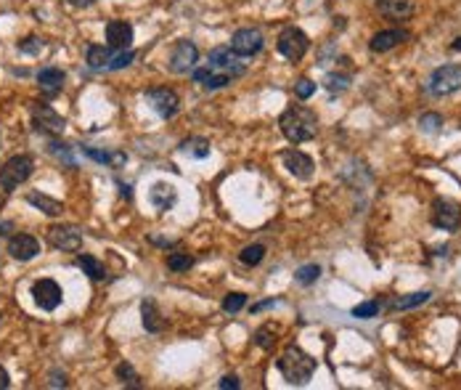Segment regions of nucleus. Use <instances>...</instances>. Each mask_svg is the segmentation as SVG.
I'll use <instances>...</instances> for the list:
<instances>
[{
  "label": "nucleus",
  "instance_id": "6ab92c4d",
  "mask_svg": "<svg viewBox=\"0 0 461 390\" xmlns=\"http://www.w3.org/2000/svg\"><path fill=\"white\" fill-rule=\"evenodd\" d=\"M64 72H61L59 66H45L40 69V75H38V85H40V90L45 96H56L61 88H64Z\"/></svg>",
  "mask_w": 461,
  "mask_h": 390
},
{
  "label": "nucleus",
  "instance_id": "bb28decb",
  "mask_svg": "<svg viewBox=\"0 0 461 390\" xmlns=\"http://www.w3.org/2000/svg\"><path fill=\"white\" fill-rule=\"evenodd\" d=\"M183 151H188L191 157H197V160H204V157H210V141H204V138H188V141H183L181 144Z\"/></svg>",
  "mask_w": 461,
  "mask_h": 390
},
{
  "label": "nucleus",
  "instance_id": "58836bf2",
  "mask_svg": "<svg viewBox=\"0 0 461 390\" xmlns=\"http://www.w3.org/2000/svg\"><path fill=\"white\" fill-rule=\"evenodd\" d=\"M85 154L90 157V160H96V162H101V164H112V160H114V154H109V151H101V149H85Z\"/></svg>",
  "mask_w": 461,
  "mask_h": 390
},
{
  "label": "nucleus",
  "instance_id": "37998d69",
  "mask_svg": "<svg viewBox=\"0 0 461 390\" xmlns=\"http://www.w3.org/2000/svg\"><path fill=\"white\" fill-rule=\"evenodd\" d=\"M8 385H11V377H8V371L0 367V390H5Z\"/></svg>",
  "mask_w": 461,
  "mask_h": 390
},
{
  "label": "nucleus",
  "instance_id": "f03ea898",
  "mask_svg": "<svg viewBox=\"0 0 461 390\" xmlns=\"http://www.w3.org/2000/svg\"><path fill=\"white\" fill-rule=\"evenodd\" d=\"M279 371L286 377V382H292V385H305L313 374H316V367H319V361L310 356V353H305L302 348H286L281 353L279 358Z\"/></svg>",
  "mask_w": 461,
  "mask_h": 390
},
{
  "label": "nucleus",
  "instance_id": "c756f323",
  "mask_svg": "<svg viewBox=\"0 0 461 390\" xmlns=\"http://www.w3.org/2000/svg\"><path fill=\"white\" fill-rule=\"evenodd\" d=\"M319 276H321V266H316V263H308V266L297 268V273H295V279L300 282V284H313V282H319Z\"/></svg>",
  "mask_w": 461,
  "mask_h": 390
},
{
  "label": "nucleus",
  "instance_id": "c85d7f7f",
  "mask_svg": "<svg viewBox=\"0 0 461 390\" xmlns=\"http://www.w3.org/2000/svg\"><path fill=\"white\" fill-rule=\"evenodd\" d=\"M262 258H265V247L262 245H249L239 252V260L244 266H258Z\"/></svg>",
  "mask_w": 461,
  "mask_h": 390
},
{
  "label": "nucleus",
  "instance_id": "0eeeda50",
  "mask_svg": "<svg viewBox=\"0 0 461 390\" xmlns=\"http://www.w3.org/2000/svg\"><path fill=\"white\" fill-rule=\"evenodd\" d=\"M276 48H279L281 56H286L289 62H300L302 56L308 53V48H310V40H308V35L302 32L300 27H286L279 35Z\"/></svg>",
  "mask_w": 461,
  "mask_h": 390
},
{
  "label": "nucleus",
  "instance_id": "473e14b6",
  "mask_svg": "<svg viewBox=\"0 0 461 390\" xmlns=\"http://www.w3.org/2000/svg\"><path fill=\"white\" fill-rule=\"evenodd\" d=\"M191 266H194V258H191V255H183V252L167 255V268H170V271H188Z\"/></svg>",
  "mask_w": 461,
  "mask_h": 390
},
{
  "label": "nucleus",
  "instance_id": "72a5a7b5",
  "mask_svg": "<svg viewBox=\"0 0 461 390\" xmlns=\"http://www.w3.org/2000/svg\"><path fill=\"white\" fill-rule=\"evenodd\" d=\"M247 306V295L244 292H231V295H225V300H223V310L225 313H236Z\"/></svg>",
  "mask_w": 461,
  "mask_h": 390
},
{
  "label": "nucleus",
  "instance_id": "9b49d317",
  "mask_svg": "<svg viewBox=\"0 0 461 390\" xmlns=\"http://www.w3.org/2000/svg\"><path fill=\"white\" fill-rule=\"evenodd\" d=\"M231 48H234V53H239L241 59L255 56L262 48V32L255 29V27H241V29L234 32V38H231Z\"/></svg>",
  "mask_w": 461,
  "mask_h": 390
},
{
  "label": "nucleus",
  "instance_id": "39448f33",
  "mask_svg": "<svg viewBox=\"0 0 461 390\" xmlns=\"http://www.w3.org/2000/svg\"><path fill=\"white\" fill-rule=\"evenodd\" d=\"M210 66L218 69V72H223V75H228L231 80H236V77H241V75L247 72V64L241 62L239 53H234L231 45H218V48H212V51H210Z\"/></svg>",
  "mask_w": 461,
  "mask_h": 390
},
{
  "label": "nucleus",
  "instance_id": "393cba45",
  "mask_svg": "<svg viewBox=\"0 0 461 390\" xmlns=\"http://www.w3.org/2000/svg\"><path fill=\"white\" fill-rule=\"evenodd\" d=\"M75 263H77V266L82 268V273H88L93 282L106 279V268H103V263H101L99 258H93V255H77Z\"/></svg>",
  "mask_w": 461,
  "mask_h": 390
},
{
  "label": "nucleus",
  "instance_id": "4468645a",
  "mask_svg": "<svg viewBox=\"0 0 461 390\" xmlns=\"http://www.w3.org/2000/svg\"><path fill=\"white\" fill-rule=\"evenodd\" d=\"M281 160H284V167H286L295 178H300V181L313 178L316 164H313V160H310L308 154H302V151H297V149H286V151L281 154Z\"/></svg>",
  "mask_w": 461,
  "mask_h": 390
},
{
  "label": "nucleus",
  "instance_id": "a878e982",
  "mask_svg": "<svg viewBox=\"0 0 461 390\" xmlns=\"http://www.w3.org/2000/svg\"><path fill=\"white\" fill-rule=\"evenodd\" d=\"M112 51L109 48H103V45H90L88 48V56H85V62L90 69H109V62H112Z\"/></svg>",
  "mask_w": 461,
  "mask_h": 390
},
{
  "label": "nucleus",
  "instance_id": "2eb2a0df",
  "mask_svg": "<svg viewBox=\"0 0 461 390\" xmlns=\"http://www.w3.org/2000/svg\"><path fill=\"white\" fill-rule=\"evenodd\" d=\"M40 252V242L29 234H16L8 239V255L16 260H32Z\"/></svg>",
  "mask_w": 461,
  "mask_h": 390
},
{
  "label": "nucleus",
  "instance_id": "e433bc0d",
  "mask_svg": "<svg viewBox=\"0 0 461 390\" xmlns=\"http://www.w3.org/2000/svg\"><path fill=\"white\" fill-rule=\"evenodd\" d=\"M255 343L260 345V348H273V343H276V334H273V327H262L258 329V334H255Z\"/></svg>",
  "mask_w": 461,
  "mask_h": 390
},
{
  "label": "nucleus",
  "instance_id": "6e6552de",
  "mask_svg": "<svg viewBox=\"0 0 461 390\" xmlns=\"http://www.w3.org/2000/svg\"><path fill=\"white\" fill-rule=\"evenodd\" d=\"M432 223L443 231H459L461 226V205L453 199L438 197L432 202Z\"/></svg>",
  "mask_w": 461,
  "mask_h": 390
},
{
  "label": "nucleus",
  "instance_id": "7ed1b4c3",
  "mask_svg": "<svg viewBox=\"0 0 461 390\" xmlns=\"http://www.w3.org/2000/svg\"><path fill=\"white\" fill-rule=\"evenodd\" d=\"M35 170V162L29 154H16L0 167V188L3 191H16Z\"/></svg>",
  "mask_w": 461,
  "mask_h": 390
},
{
  "label": "nucleus",
  "instance_id": "1a4fd4ad",
  "mask_svg": "<svg viewBox=\"0 0 461 390\" xmlns=\"http://www.w3.org/2000/svg\"><path fill=\"white\" fill-rule=\"evenodd\" d=\"M199 62V48L194 45L191 40H178L173 45V51H170V72H175V75H186V72H191L194 66Z\"/></svg>",
  "mask_w": 461,
  "mask_h": 390
},
{
  "label": "nucleus",
  "instance_id": "4c0bfd02",
  "mask_svg": "<svg viewBox=\"0 0 461 390\" xmlns=\"http://www.w3.org/2000/svg\"><path fill=\"white\" fill-rule=\"evenodd\" d=\"M295 93H297V99H310L313 93H316V82L313 80H308V77H302V80L295 82Z\"/></svg>",
  "mask_w": 461,
  "mask_h": 390
},
{
  "label": "nucleus",
  "instance_id": "f3484780",
  "mask_svg": "<svg viewBox=\"0 0 461 390\" xmlns=\"http://www.w3.org/2000/svg\"><path fill=\"white\" fill-rule=\"evenodd\" d=\"M406 40H408V32H406V29H382V32H377V35L371 38L369 48H371L374 53H387V51L398 48V45Z\"/></svg>",
  "mask_w": 461,
  "mask_h": 390
},
{
  "label": "nucleus",
  "instance_id": "7c9ffc66",
  "mask_svg": "<svg viewBox=\"0 0 461 390\" xmlns=\"http://www.w3.org/2000/svg\"><path fill=\"white\" fill-rule=\"evenodd\" d=\"M419 127L424 133H438V130H443V117L438 112H427L419 117Z\"/></svg>",
  "mask_w": 461,
  "mask_h": 390
},
{
  "label": "nucleus",
  "instance_id": "423d86ee",
  "mask_svg": "<svg viewBox=\"0 0 461 390\" xmlns=\"http://www.w3.org/2000/svg\"><path fill=\"white\" fill-rule=\"evenodd\" d=\"M32 125H35L38 133L48 136V138L61 136L64 127H66L64 117H61L53 106H48V103H35V106H32Z\"/></svg>",
  "mask_w": 461,
  "mask_h": 390
},
{
  "label": "nucleus",
  "instance_id": "f704fd0d",
  "mask_svg": "<svg viewBox=\"0 0 461 390\" xmlns=\"http://www.w3.org/2000/svg\"><path fill=\"white\" fill-rule=\"evenodd\" d=\"M117 377H120L125 385H130V388H140V377L136 374V369H133L130 364H120V367H117Z\"/></svg>",
  "mask_w": 461,
  "mask_h": 390
},
{
  "label": "nucleus",
  "instance_id": "f8f14e48",
  "mask_svg": "<svg viewBox=\"0 0 461 390\" xmlns=\"http://www.w3.org/2000/svg\"><path fill=\"white\" fill-rule=\"evenodd\" d=\"M48 242L61 252H77L82 247V234L75 226H51L48 228Z\"/></svg>",
  "mask_w": 461,
  "mask_h": 390
},
{
  "label": "nucleus",
  "instance_id": "79ce46f5",
  "mask_svg": "<svg viewBox=\"0 0 461 390\" xmlns=\"http://www.w3.org/2000/svg\"><path fill=\"white\" fill-rule=\"evenodd\" d=\"M218 388H223V390L234 388V390H236V388H239V377H236V374H225L221 382H218Z\"/></svg>",
  "mask_w": 461,
  "mask_h": 390
},
{
  "label": "nucleus",
  "instance_id": "aec40b11",
  "mask_svg": "<svg viewBox=\"0 0 461 390\" xmlns=\"http://www.w3.org/2000/svg\"><path fill=\"white\" fill-rule=\"evenodd\" d=\"M194 80L199 82L201 88H207V90H218V88H225V85L231 82V77L218 72V69H212V66L207 64V66H201V69H194Z\"/></svg>",
  "mask_w": 461,
  "mask_h": 390
},
{
  "label": "nucleus",
  "instance_id": "49530a36",
  "mask_svg": "<svg viewBox=\"0 0 461 390\" xmlns=\"http://www.w3.org/2000/svg\"><path fill=\"white\" fill-rule=\"evenodd\" d=\"M8 228H11V223H3V226H0V236H3V234H8Z\"/></svg>",
  "mask_w": 461,
  "mask_h": 390
},
{
  "label": "nucleus",
  "instance_id": "c03bdc74",
  "mask_svg": "<svg viewBox=\"0 0 461 390\" xmlns=\"http://www.w3.org/2000/svg\"><path fill=\"white\" fill-rule=\"evenodd\" d=\"M69 3H72L75 8H88V5H93L96 0H69Z\"/></svg>",
  "mask_w": 461,
  "mask_h": 390
},
{
  "label": "nucleus",
  "instance_id": "c9c22d12",
  "mask_svg": "<svg viewBox=\"0 0 461 390\" xmlns=\"http://www.w3.org/2000/svg\"><path fill=\"white\" fill-rule=\"evenodd\" d=\"M136 59V53L130 51V48H125V51H117L114 56H112V62H109V69H122V66H127V64Z\"/></svg>",
  "mask_w": 461,
  "mask_h": 390
},
{
  "label": "nucleus",
  "instance_id": "ddd939ff",
  "mask_svg": "<svg viewBox=\"0 0 461 390\" xmlns=\"http://www.w3.org/2000/svg\"><path fill=\"white\" fill-rule=\"evenodd\" d=\"M32 295H35V303L40 306L42 310H56L64 300V292L61 287L53 282V279H40L32 284Z\"/></svg>",
  "mask_w": 461,
  "mask_h": 390
},
{
  "label": "nucleus",
  "instance_id": "a211bd4d",
  "mask_svg": "<svg viewBox=\"0 0 461 390\" xmlns=\"http://www.w3.org/2000/svg\"><path fill=\"white\" fill-rule=\"evenodd\" d=\"M149 199H151V205L157 207L160 212H167V210H173V205L178 202V191H175V186L173 184H160L151 186V191H149Z\"/></svg>",
  "mask_w": 461,
  "mask_h": 390
},
{
  "label": "nucleus",
  "instance_id": "ea45409f",
  "mask_svg": "<svg viewBox=\"0 0 461 390\" xmlns=\"http://www.w3.org/2000/svg\"><path fill=\"white\" fill-rule=\"evenodd\" d=\"M19 51H24V53H40V51H42V40H40V38H27V40L19 45Z\"/></svg>",
  "mask_w": 461,
  "mask_h": 390
},
{
  "label": "nucleus",
  "instance_id": "cd10ccee",
  "mask_svg": "<svg viewBox=\"0 0 461 390\" xmlns=\"http://www.w3.org/2000/svg\"><path fill=\"white\" fill-rule=\"evenodd\" d=\"M323 88H326L329 93H345V90L350 88V75H340V72L334 75V72H332V75L323 77Z\"/></svg>",
  "mask_w": 461,
  "mask_h": 390
},
{
  "label": "nucleus",
  "instance_id": "b1692460",
  "mask_svg": "<svg viewBox=\"0 0 461 390\" xmlns=\"http://www.w3.org/2000/svg\"><path fill=\"white\" fill-rule=\"evenodd\" d=\"M27 202H29L32 207H38V210H42L45 215H61V212H64V205H61L59 199H51V197L38 194V191L27 194Z\"/></svg>",
  "mask_w": 461,
  "mask_h": 390
},
{
  "label": "nucleus",
  "instance_id": "a19ab883",
  "mask_svg": "<svg viewBox=\"0 0 461 390\" xmlns=\"http://www.w3.org/2000/svg\"><path fill=\"white\" fill-rule=\"evenodd\" d=\"M51 151H53V154H59L61 160L69 164V167H75V160L69 157V151H66V146L64 144H51Z\"/></svg>",
  "mask_w": 461,
  "mask_h": 390
},
{
  "label": "nucleus",
  "instance_id": "5701e85b",
  "mask_svg": "<svg viewBox=\"0 0 461 390\" xmlns=\"http://www.w3.org/2000/svg\"><path fill=\"white\" fill-rule=\"evenodd\" d=\"M432 297V292H411V295H403V297H393L390 300V308L393 310H408V308H416V306H424L427 300Z\"/></svg>",
  "mask_w": 461,
  "mask_h": 390
},
{
  "label": "nucleus",
  "instance_id": "9d476101",
  "mask_svg": "<svg viewBox=\"0 0 461 390\" xmlns=\"http://www.w3.org/2000/svg\"><path fill=\"white\" fill-rule=\"evenodd\" d=\"M146 101L151 103V109H154L160 117H164V120L175 117L178 109H181L178 93L170 90V88H151V90H146Z\"/></svg>",
  "mask_w": 461,
  "mask_h": 390
},
{
  "label": "nucleus",
  "instance_id": "f257e3e1",
  "mask_svg": "<svg viewBox=\"0 0 461 390\" xmlns=\"http://www.w3.org/2000/svg\"><path fill=\"white\" fill-rule=\"evenodd\" d=\"M281 133L292 141V144H305L310 138H316L319 133V117L313 109L308 106H289L284 114H281Z\"/></svg>",
  "mask_w": 461,
  "mask_h": 390
},
{
  "label": "nucleus",
  "instance_id": "4be33fe9",
  "mask_svg": "<svg viewBox=\"0 0 461 390\" xmlns=\"http://www.w3.org/2000/svg\"><path fill=\"white\" fill-rule=\"evenodd\" d=\"M140 321H143L146 332H162L164 329V319H162V313L154 300H143L140 303Z\"/></svg>",
  "mask_w": 461,
  "mask_h": 390
},
{
  "label": "nucleus",
  "instance_id": "dca6fc26",
  "mask_svg": "<svg viewBox=\"0 0 461 390\" xmlns=\"http://www.w3.org/2000/svg\"><path fill=\"white\" fill-rule=\"evenodd\" d=\"M106 42L112 48H117V51L130 48V42H133V24H127V21L122 19H112L106 24Z\"/></svg>",
  "mask_w": 461,
  "mask_h": 390
},
{
  "label": "nucleus",
  "instance_id": "412c9836",
  "mask_svg": "<svg viewBox=\"0 0 461 390\" xmlns=\"http://www.w3.org/2000/svg\"><path fill=\"white\" fill-rule=\"evenodd\" d=\"M377 8L390 19H408L416 5L414 0H377Z\"/></svg>",
  "mask_w": 461,
  "mask_h": 390
},
{
  "label": "nucleus",
  "instance_id": "2f4dec72",
  "mask_svg": "<svg viewBox=\"0 0 461 390\" xmlns=\"http://www.w3.org/2000/svg\"><path fill=\"white\" fill-rule=\"evenodd\" d=\"M379 308H382L379 300H366V303L353 308V316L356 319H374V316H379Z\"/></svg>",
  "mask_w": 461,
  "mask_h": 390
},
{
  "label": "nucleus",
  "instance_id": "a18cd8bd",
  "mask_svg": "<svg viewBox=\"0 0 461 390\" xmlns=\"http://www.w3.org/2000/svg\"><path fill=\"white\" fill-rule=\"evenodd\" d=\"M451 51H456V53H461V38H456V40L451 42Z\"/></svg>",
  "mask_w": 461,
  "mask_h": 390
},
{
  "label": "nucleus",
  "instance_id": "20e7f679",
  "mask_svg": "<svg viewBox=\"0 0 461 390\" xmlns=\"http://www.w3.org/2000/svg\"><path fill=\"white\" fill-rule=\"evenodd\" d=\"M427 90L432 96H451L461 90V64H445V66H438L432 72V77L427 82Z\"/></svg>",
  "mask_w": 461,
  "mask_h": 390
}]
</instances>
